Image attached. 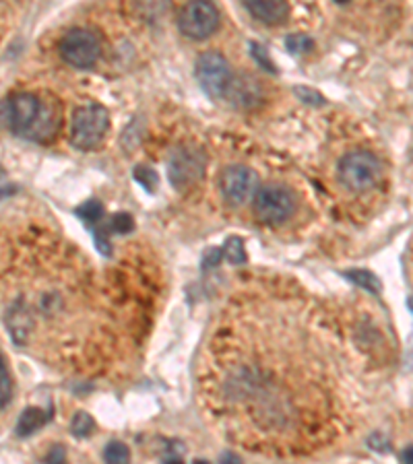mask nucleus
I'll use <instances>...</instances> for the list:
<instances>
[{"label": "nucleus", "mask_w": 413, "mask_h": 464, "mask_svg": "<svg viewBox=\"0 0 413 464\" xmlns=\"http://www.w3.org/2000/svg\"><path fill=\"white\" fill-rule=\"evenodd\" d=\"M4 126L31 140H48L58 130L60 120L48 101H41L34 93H15L2 103Z\"/></svg>", "instance_id": "1"}, {"label": "nucleus", "mask_w": 413, "mask_h": 464, "mask_svg": "<svg viewBox=\"0 0 413 464\" xmlns=\"http://www.w3.org/2000/svg\"><path fill=\"white\" fill-rule=\"evenodd\" d=\"M108 128H110V116L103 105L99 103L81 105L75 110L71 122V143L77 149L89 151L101 143Z\"/></svg>", "instance_id": "2"}, {"label": "nucleus", "mask_w": 413, "mask_h": 464, "mask_svg": "<svg viewBox=\"0 0 413 464\" xmlns=\"http://www.w3.org/2000/svg\"><path fill=\"white\" fill-rule=\"evenodd\" d=\"M337 175L339 182L352 190V192H364L370 190L378 175H380V163L376 159V155L370 151H350L339 159L337 165Z\"/></svg>", "instance_id": "3"}, {"label": "nucleus", "mask_w": 413, "mask_h": 464, "mask_svg": "<svg viewBox=\"0 0 413 464\" xmlns=\"http://www.w3.org/2000/svg\"><path fill=\"white\" fill-rule=\"evenodd\" d=\"M256 217L267 225H279L295 213V196L283 184H265L255 196Z\"/></svg>", "instance_id": "4"}, {"label": "nucleus", "mask_w": 413, "mask_h": 464, "mask_svg": "<svg viewBox=\"0 0 413 464\" xmlns=\"http://www.w3.org/2000/svg\"><path fill=\"white\" fill-rule=\"evenodd\" d=\"M198 83L203 87V91L211 97H223L228 96L232 83H234V75H232V66L225 60L223 54L219 52H205L200 54L195 66Z\"/></svg>", "instance_id": "5"}, {"label": "nucleus", "mask_w": 413, "mask_h": 464, "mask_svg": "<svg viewBox=\"0 0 413 464\" xmlns=\"http://www.w3.org/2000/svg\"><path fill=\"white\" fill-rule=\"evenodd\" d=\"M60 58L75 68H91L101 54L99 39L89 29H71L64 33L58 43Z\"/></svg>", "instance_id": "6"}, {"label": "nucleus", "mask_w": 413, "mask_h": 464, "mask_svg": "<svg viewBox=\"0 0 413 464\" xmlns=\"http://www.w3.org/2000/svg\"><path fill=\"white\" fill-rule=\"evenodd\" d=\"M219 25V11L211 2H190L178 15L180 31L190 39L209 38Z\"/></svg>", "instance_id": "7"}, {"label": "nucleus", "mask_w": 413, "mask_h": 464, "mask_svg": "<svg viewBox=\"0 0 413 464\" xmlns=\"http://www.w3.org/2000/svg\"><path fill=\"white\" fill-rule=\"evenodd\" d=\"M258 188H260L258 175L250 167L230 165L221 175V194L234 207H242L248 200H253L258 192Z\"/></svg>", "instance_id": "8"}, {"label": "nucleus", "mask_w": 413, "mask_h": 464, "mask_svg": "<svg viewBox=\"0 0 413 464\" xmlns=\"http://www.w3.org/2000/svg\"><path fill=\"white\" fill-rule=\"evenodd\" d=\"M203 172H205V161L197 151L180 149L170 159L168 174H170V180L176 188H186V186L195 184L203 175Z\"/></svg>", "instance_id": "9"}, {"label": "nucleus", "mask_w": 413, "mask_h": 464, "mask_svg": "<svg viewBox=\"0 0 413 464\" xmlns=\"http://www.w3.org/2000/svg\"><path fill=\"white\" fill-rule=\"evenodd\" d=\"M244 9L262 23H283L290 15V4L287 2H279V0H248L244 2Z\"/></svg>", "instance_id": "10"}, {"label": "nucleus", "mask_w": 413, "mask_h": 464, "mask_svg": "<svg viewBox=\"0 0 413 464\" xmlns=\"http://www.w3.org/2000/svg\"><path fill=\"white\" fill-rule=\"evenodd\" d=\"M46 421H48V417H46V413H44L41 408H38V406H29V408H25V411L21 413L19 421H17V435L27 438V435L36 433L40 427L46 426Z\"/></svg>", "instance_id": "11"}, {"label": "nucleus", "mask_w": 413, "mask_h": 464, "mask_svg": "<svg viewBox=\"0 0 413 464\" xmlns=\"http://www.w3.org/2000/svg\"><path fill=\"white\" fill-rule=\"evenodd\" d=\"M228 96L232 97L238 105H253L258 99V87H256L255 81H250V78L234 81Z\"/></svg>", "instance_id": "12"}, {"label": "nucleus", "mask_w": 413, "mask_h": 464, "mask_svg": "<svg viewBox=\"0 0 413 464\" xmlns=\"http://www.w3.org/2000/svg\"><path fill=\"white\" fill-rule=\"evenodd\" d=\"M345 277L355 283L357 287H362V289L370 291V293H380V283H378V279L374 277L372 272L368 271H350L345 272Z\"/></svg>", "instance_id": "13"}, {"label": "nucleus", "mask_w": 413, "mask_h": 464, "mask_svg": "<svg viewBox=\"0 0 413 464\" xmlns=\"http://www.w3.org/2000/svg\"><path fill=\"white\" fill-rule=\"evenodd\" d=\"M223 256H225L228 262H232V264H244V262H246V252H244L242 239H240V237H230V239L225 242Z\"/></svg>", "instance_id": "14"}, {"label": "nucleus", "mask_w": 413, "mask_h": 464, "mask_svg": "<svg viewBox=\"0 0 413 464\" xmlns=\"http://www.w3.org/2000/svg\"><path fill=\"white\" fill-rule=\"evenodd\" d=\"M75 213H77L79 219L87 221V223H98L99 219L103 217V205L99 200H87V202L81 205Z\"/></svg>", "instance_id": "15"}, {"label": "nucleus", "mask_w": 413, "mask_h": 464, "mask_svg": "<svg viewBox=\"0 0 413 464\" xmlns=\"http://www.w3.org/2000/svg\"><path fill=\"white\" fill-rule=\"evenodd\" d=\"M103 458L106 464H128V448L120 442H112V444L106 445V452H103Z\"/></svg>", "instance_id": "16"}, {"label": "nucleus", "mask_w": 413, "mask_h": 464, "mask_svg": "<svg viewBox=\"0 0 413 464\" xmlns=\"http://www.w3.org/2000/svg\"><path fill=\"white\" fill-rule=\"evenodd\" d=\"M71 431H73V435L75 438H87L91 431H93V419L87 415V413H77L75 417H73V423H71Z\"/></svg>", "instance_id": "17"}, {"label": "nucleus", "mask_w": 413, "mask_h": 464, "mask_svg": "<svg viewBox=\"0 0 413 464\" xmlns=\"http://www.w3.org/2000/svg\"><path fill=\"white\" fill-rule=\"evenodd\" d=\"M312 46H315V41L308 36H304V33H294V36L285 39V48L292 54H306L308 50H312Z\"/></svg>", "instance_id": "18"}, {"label": "nucleus", "mask_w": 413, "mask_h": 464, "mask_svg": "<svg viewBox=\"0 0 413 464\" xmlns=\"http://www.w3.org/2000/svg\"><path fill=\"white\" fill-rule=\"evenodd\" d=\"M106 230H110V232L114 233H131L135 230V221H133L131 215L116 213L110 217V223H108Z\"/></svg>", "instance_id": "19"}, {"label": "nucleus", "mask_w": 413, "mask_h": 464, "mask_svg": "<svg viewBox=\"0 0 413 464\" xmlns=\"http://www.w3.org/2000/svg\"><path fill=\"white\" fill-rule=\"evenodd\" d=\"M135 177H137V182L143 184V188L149 190V192H153V188L158 186V174L151 167H137L135 170Z\"/></svg>", "instance_id": "20"}, {"label": "nucleus", "mask_w": 413, "mask_h": 464, "mask_svg": "<svg viewBox=\"0 0 413 464\" xmlns=\"http://www.w3.org/2000/svg\"><path fill=\"white\" fill-rule=\"evenodd\" d=\"M9 401H11V380L6 371V361L2 359V408L9 405Z\"/></svg>", "instance_id": "21"}, {"label": "nucleus", "mask_w": 413, "mask_h": 464, "mask_svg": "<svg viewBox=\"0 0 413 464\" xmlns=\"http://www.w3.org/2000/svg\"><path fill=\"white\" fill-rule=\"evenodd\" d=\"M253 56H255L256 62H260L267 71H275V66L267 58V50H265L262 46H253Z\"/></svg>", "instance_id": "22"}, {"label": "nucleus", "mask_w": 413, "mask_h": 464, "mask_svg": "<svg viewBox=\"0 0 413 464\" xmlns=\"http://www.w3.org/2000/svg\"><path fill=\"white\" fill-rule=\"evenodd\" d=\"M219 260H221V252L217 250V248H211V250H207V254H205L203 264L211 269V267H217V264H219Z\"/></svg>", "instance_id": "23"}, {"label": "nucleus", "mask_w": 413, "mask_h": 464, "mask_svg": "<svg viewBox=\"0 0 413 464\" xmlns=\"http://www.w3.org/2000/svg\"><path fill=\"white\" fill-rule=\"evenodd\" d=\"M295 93H297L300 97H304V99H306V97H308V99H312V103H322V101H325V99L318 96L316 91H310V89H302V87H297V89H295Z\"/></svg>", "instance_id": "24"}, {"label": "nucleus", "mask_w": 413, "mask_h": 464, "mask_svg": "<svg viewBox=\"0 0 413 464\" xmlns=\"http://www.w3.org/2000/svg\"><path fill=\"white\" fill-rule=\"evenodd\" d=\"M48 464H66L64 463V450L62 448H54L52 454L48 456Z\"/></svg>", "instance_id": "25"}, {"label": "nucleus", "mask_w": 413, "mask_h": 464, "mask_svg": "<svg viewBox=\"0 0 413 464\" xmlns=\"http://www.w3.org/2000/svg\"><path fill=\"white\" fill-rule=\"evenodd\" d=\"M219 464H242V460L234 452H223L221 458H219Z\"/></svg>", "instance_id": "26"}, {"label": "nucleus", "mask_w": 413, "mask_h": 464, "mask_svg": "<svg viewBox=\"0 0 413 464\" xmlns=\"http://www.w3.org/2000/svg\"><path fill=\"white\" fill-rule=\"evenodd\" d=\"M403 464H413V445L405 448V452H403Z\"/></svg>", "instance_id": "27"}, {"label": "nucleus", "mask_w": 413, "mask_h": 464, "mask_svg": "<svg viewBox=\"0 0 413 464\" xmlns=\"http://www.w3.org/2000/svg\"><path fill=\"white\" fill-rule=\"evenodd\" d=\"M163 464H182V460H178V458H170V460H165Z\"/></svg>", "instance_id": "28"}, {"label": "nucleus", "mask_w": 413, "mask_h": 464, "mask_svg": "<svg viewBox=\"0 0 413 464\" xmlns=\"http://www.w3.org/2000/svg\"><path fill=\"white\" fill-rule=\"evenodd\" d=\"M195 464H209V463H205V460H195Z\"/></svg>", "instance_id": "29"}, {"label": "nucleus", "mask_w": 413, "mask_h": 464, "mask_svg": "<svg viewBox=\"0 0 413 464\" xmlns=\"http://www.w3.org/2000/svg\"><path fill=\"white\" fill-rule=\"evenodd\" d=\"M409 308H412V309H413V299H412V301H409Z\"/></svg>", "instance_id": "30"}]
</instances>
